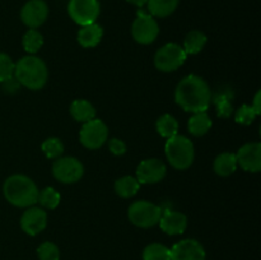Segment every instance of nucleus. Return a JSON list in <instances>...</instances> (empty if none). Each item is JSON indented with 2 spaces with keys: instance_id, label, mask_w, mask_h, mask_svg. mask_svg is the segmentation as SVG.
I'll return each mask as SVG.
<instances>
[{
  "instance_id": "obj_28",
  "label": "nucleus",
  "mask_w": 261,
  "mask_h": 260,
  "mask_svg": "<svg viewBox=\"0 0 261 260\" xmlns=\"http://www.w3.org/2000/svg\"><path fill=\"white\" fill-rule=\"evenodd\" d=\"M38 203L46 209H55L60 204V194L51 186L43 189L38 193Z\"/></svg>"
},
{
  "instance_id": "obj_11",
  "label": "nucleus",
  "mask_w": 261,
  "mask_h": 260,
  "mask_svg": "<svg viewBox=\"0 0 261 260\" xmlns=\"http://www.w3.org/2000/svg\"><path fill=\"white\" fill-rule=\"evenodd\" d=\"M170 260H205L206 254L203 245L194 239H185L176 242L170 249Z\"/></svg>"
},
{
  "instance_id": "obj_33",
  "label": "nucleus",
  "mask_w": 261,
  "mask_h": 260,
  "mask_svg": "<svg viewBox=\"0 0 261 260\" xmlns=\"http://www.w3.org/2000/svg\"><path fill=\"white\" fill-rule=\"evenodd\" d=\"M109 149L112 154L115 155H122L126 153V144L122 140L114 138L109 142Z\"/></svg>"
},
{
  "instance_id": "obj_20",
  "label": "nucleus",
  "mask_w": 261,
  "mask_h": 260,
  "mask_svg": "<svg viewBox=\"0 0 261 260\" xmlns=\"http://www.w3.org/2000/svg\"><path fill=\"white\" fill-rule=\"evenodd\" d=\"M70 114L74 120L81 122H87L96 119V110H94L93 105L86 99H75L70 106Z\"/></svg>"
},
{
  "instance_id": "obj_30",
  "label": "nucleus",
  "mask_w": 261,
  "mask_h": 260,
  "mask_svg": "<svg viewBox=\"0 0 261 260\" xmlns=\"http://www.w3.org/2000/svg\"><path fill=\"white\" fill-rule=\"evenodd\" d=\"M37 256L40 260H60V250L54 242H42L37 247Z\"/></svg>"
},
{
  "instance_id": "obj_5",
  "label": "nucleus",
  "mask_w": 261,
  "mask_h": 260,
  "mask_svg": "<svg viewBox=\"0 0 261 260\" xmlns=\"http://www.w3.org/2000/svg\"><path fill=\"white\" fill-rule=\"evenodd\" d=\"M162 212L160 205H155L147 200H138L129 206L127 216L134 226L139 228H150L158 224Z\"/></svg>"
},
{
  "instance_id": "obj_3",
  "label": "nucleus",
  "mask_w": 261,
  "mask_h": 260,
  "mask_svg": "<svg viewBox=\"0 0 261 260\" xmlns=\"http://www.w3.org/2000/svg\"><path fill=\"white\" fill-rule=\"evenodd\" d=\"M14 76L20 86L37 91L43 88L48 78V70L45 61L37 56H24L15 64Z\"/></svg>"
},
{
  "instance_id": "obj_14",
  "label": "nucleus",
  "mask_w": 261,
  "mask_h": 260,
  "mask_svg": "<svg viewBox=\"0 0 261 260\" xmlns=\"http://www.w3.org/2000/svg\"><path fill=\"white\" fill-rule=\"evenodd\" d=\"M237 166L247 172H259L261 170V144L246 143L236 154Z\"/></svg>"
},
{
  "instance_id": "obj_27",
  "label": "nucleus",
  "mask_w": 261,
  "mask_h": 260,
  "mask_svg": "<svg viewBox=\"0 0 261 260\" xmlns=\"http://www.w3.org/2000/svg\"><path fill=\"white\" fill-rule=\"evenodd\" d=\"M232 93H218L214 97V103L217 106V114L222 119H228L231 117L232 112H233V106H232Z\"/></svg>"
},
{
  "instance_id": "obj_15",
  "label": "nucleus",
  "mask_w": 261,
  "mask_h": 260,
  "mask_svg": "<svg viewBox=\"0 0 261 260\" xmlns=\"http://www.w3.org/2000/svg\"><path fill=\"white\" fill-rule=\"evenodd\" d=\"M47 226V213L42 208L38 206H30L22 214L20 218V227L23 232L30 236H36L41 233Z\"/></svg>"
},
{
  "instance_id": "obj_32",
  "label": "nucleus",
  "mask_w": 261,
  "mask_h": 260,
  "mask_svg": "<svg viewBox=\"0 0 261 260\" xmlns=\"http://www.w3.org/2000/svg\"><path fill=\"white\" fill-rule=\"evenodd\" d=\"M256 112L254 111V109L251 106H249V105H242L236 111L234 119H236V122H239L241 125H251L254 122V120L256 119Z\"/></svg>"
},
{
  "instance_id": "obj_7",
  "label": "nucleus",
  "mask_w": 261,
  "mask_h": 260,
  "mask_svg": "<svg viewBox=\"0 0 261 260\" xmlns=\"http://www.w3.org/2000/svg\"><path fill=\"white\" fill-rule=\"evenodd\" d=\"M158 33H160V27L154 17L143 10H138L137 18L132 25L133 38L140 45H149L154 42Z\"/></svg>"
},
{
  "instance_id": "obj_21",
  "label": "nucleus",
  "mask_w": 261,
  "mask_h": 260,
  "mask_svg": "<svg viewBox=\"0 0 261 260\" xmlns=\"http://www.w3.org/2000/svg\"><path fill=\"white\" fill-rule=\"evenodd\" d=\"M206 38L205 33H203L201 31L194 30L186 35L185 40H184V51L186 53V55H196V54L200 53L201 50L205 46Z\"/></svg>"
},
{
  "instance_id": "obj_23",
  "label": "nucleus",
  "mask_w": 261,
  "mask_h": 260,
  "mask_svg": "<svg viewBox=\"0 0 261 260\" xmlns=\"http://www.w3.org/2000/svg\"><path fill=\"white\" fill-rule=\"evenodd\" d=\"M139 181L137 180V177H133V176H124V177L119 178L115 183V191H116L117 195L124 199H129L134 196L139 191Z\"/></svg>"
},
{
  "instance_id": "obj_9",
  "label": "nucleus",
  "mask_w": 261,
  "mask_h": 260,
  "mask_svg": "<svg viewBox=\"0 0 261 260\" xmlns=\"http://www.w3.org/2000/svg\"><path fill=\"white\" fill-rule=\"evenodd\" d=\"M109 129L106 124L99 119H93L84 122L79 133V140L83 147L88 149H98L106 143Z\"/></svg>"
},
{
  "instance_id": "obj_34",
  "label": "nucleus",
  "mask_w": 261,
  "mask_h": 260,
  "mask_svg": "<svg viewBox=\"0 0 261 260\" xmlns=\"http://www.w3.org/2000/svg\"><path fill=\"white\" fill-rule=\"evenodd\" d=\"M2 87H3V89L7 92V93H15V92L20 88V83L17 81V78L13 75L12 78L2 82Z\"/></svg>"
},
{
  "instance_id": "obj_4",
  "label": "nucleus",
  "mask_w": 261,
  "mask_h": 260,
  "mask_svg": "<svg viewBox=\"0 0 261 260\" xmlns=\"http://www.w3.org/2000/svg\"><path fill=\"white\" fill-rule=\"evenodd\" d=\"M165 153L170 165L176 170H186L195 158L194 144L185 135L176 134L168 138L165 145Z\"/></svg>"
},
{
  "instance_id": "obj_6",
  "label": "nucleus",
  "mask_w": 261,
  "mask_h": 260,
  "mask_svg": "<svg viewBox=\"0 0 261 260\" xmlns=\"http://www.w3.org/2000/svg\"><path fill=\"white\" fill-rule=\"evenodd\" d=\"M186 53L177 43H167L155 53L154 65L158 70L171 73L177 70L186 61Z\"/></svg>"
},
{
  "instance_id": "obj_10",
  "label": "nucleus",
  "mask_w": 261,
  "mask_h": 260,
  "mask_svg": "<svg viewBox=\"0 0 261 260\" xmlns=\"http://www.w3.org/2000/svg\"><path fill=\"white\" fill-rule=\"evenodd\" d=\"M84 168L79 160L74 157H59L53 165V175L63 184H74L83 176Z\"/></svg>"
},
{
  "instance_id": "obj_19",
  "label": "nucleus",
  "mask_w": 261,
  "mask_h": 260,
  "mask_svg": "<svg viewBox=\"0 0 261 260\" xmlns=\"http://www.w3.org/2000/svg\"><path fill=\"white\" fill-rule=\"evenodd\" d=\"M189 132L194 135V137H203L206 133L211 130L212 127V120L208 112H195L193 116L189 120Z\"/></svg>"
},
{
  "instance_id": "obj_29",
  "label": "nucleus",
  "mask_w": 261,
  "mask_h": 260,
  "mask_svg": "<svg viewBox=\"0 0 261 260\" xmlns=\"http://www.w3.org/2000/svg\"><path fill=\"white\" fill-rule=\"evenodd\" d=\"M43 154L50 160H56L64 153V144L59 138H48L41 145Z\"/></svg>"
},
{
  "instance_id": "obj_8",
  "label": "nucleus",
  "mask_w": 261,
  "mask_h": 260,
  "mask_svg": "<svg viewBox=\"0 0 261 260\" xmlns=\"http://www.w3.org/2000/svg\"><path fill=\"white\" fill-rule=\"evenodd\" d=\"M68 13L71 19L79 25L96 23L101 7L98 0H70L68 4Z\"/></svg>"
},
{
  "instance_id": "obj_18",
  "label": "nucleus",
  "mask_w": 261,
  "mask_h": 260,
  "mask_svg": "<svg viewBox=\"0 0 261 260\" xmlns=\"http://www.w3.org/2000/svg\"><path fill=\"white\" fill-rule=\"evenodd\" d=\"M213 168L214 172L218 176H222V177H227V176L232 175L237 168L236 154L229 152L221 153V154L217 155V158L214 160Z\"/></svg>"
},
{
  "instance_id": "obj_12",
  "label": "nucleus",
  "mask_w": 261,
  "mask_h": 260,
  "mask_svg": "<svg viewBox=\"0 0 261 260\" xmlns=\"http://www.w3.org/2000/svg\"><path fill=\"white\" fill-rule=\"evenodd\" d=\"M48 17V7L43 0H30L20 10V19L27 27L36 30L42 25Z\"/></svg>"
},
{
  "instance_id": "obj_13",
  "label": "nucleus",
  "mask_w": 261,
  "mask_h": 260,
  "mask_svg": "<svg viewBox=\"0 0 261 260\" xmlns=\"http://www.w3.org/2000/svg\"><path fill=\"white\" fill-rule=\"evenodd\" d=\"M167 168L161 160L148 158L142 161L137 168V180L139 184H155L165 178Z\"/></svg>"
},
{
  "instance_id": "obj_2",
  "label": "nucleus",
  "mask_w": 261,
  "mask_h": 260,
  "mask_svg": "<svg viewBox=\"0 0 261 260\" xmlns=\"http://www.w3.org/2000/svg\"><path fill=\"white\" fill-rule=\"evenodd\" d=\"M37 185L24 175H13L4 181L3 194L7 201L18 208H30L37 203Z\"/></svg>"
},
{
  "instance_id": "obj_35",
  "label": "nucleus",
  "mask_w": 261,
  "mask_h": 260,
  "mask_svg": "<svg viewBox=\"0 0 261 260\" xmlns=\"http://www.w3.org/2000/svg\"><path fill=\"white\" fill-rule=\"evenodd\" d=\"M251 107L254 109V111L256 112V115L261 114V92L257 91L256 94H255L254 103L251 105Z\"/></svg>"
},
{
  "instance_id": "obj_16",
  "label": "nucleus",
  "mask_w": 261,
  "mask_h": 260,
  "mask_svg": "<svg viewBox=\"0 0 261 260\" xmlns=\"http://www.w3.org/2000/svg\"><path fill=\"white\" fill-rule=\"evenodd\" d=\"M158 223L165 233L175 236V235H181L185 232L186 227H188V218L181 212L167 209V211L162 212V216H161Z\"/></svg>"
},
{
  "instance_id": "obj_31",
  "label": "nucleus",
  "mask_w": 261,
  "mask_h": 260,
  "mask_svg": "<svg viewBox=\"0 0 261 260\" xmlns=\"http://www.w3.org/2000/svg\"><path fill=\"white\" fill-rule=\"evenodd\" d=\"M15 64L9 55L0 53V83L14 75Z\"/></svg>"
},
{
  "instance_id": "obj_36",
  "label": "nucleus",
  "mask_w": 261,
  "mask_h": 260,
  "mask_svg": "<svg viewBox=\"0 0 261 260\" xmlns=\"http://www.w3.org/2000/svg\"><path fill=\"white\" fill-rule=\"evenodd\" d=\"M127 2H129V3H132L133 5H135V7H138V8H142L143 5H145V4H147V2H148V0H127Z\"/></svg>"
},
{
  "instance_id": "obj_1",
  "label": "nucleus",
  "mask_w": 261,
  "mask_h": 260,
  "mask_svg": "<svg viewBox=\"0 0 261 260\" xmlns=\"http://www.w3.org/2000/svg\"><path fill=\"white\" fill-rule=\"evenodd\" d=\"M176 103L188 112H203L206 111L211 105L212 92L208 83L198 75L185 76L175 92Z\"/></svg>"
},
{
  "instance_id": "obj_24",
  "label": "nucleus",
  "mask_w": 261,
  "mask_h": 260,
  "mask_svg": "<svg viewBox=\"0 0 261 260\" xmlns=\"http://www.w3.org/2000/svg\"><path fill=\"white\" fill-rule=\"evenodd\" d=\"M155 127H157V132L160 133L161 137L167 138L168 139V138H172L173 135L177 134L178 122L172 115L165 114L157 120Z\"/></svg>"
},
{
  "instance_id": "obj_26",
  "label": "nucleus",
  "mask_w": 261,
  "mask_h": 260,
  "mask_svg": "<svg viewBox=\"0 0 261 260\" xmlns=\"http://www.w3.org/2000/svg\"><path fill=\"white\" fill-rule=\"evenodd\" d=\"M22 43L23 47H24V50L27 51V53L36 54L41 47H42L43 37L37 30L31 28V30H28L27 32L24 33V36H23Z\"/></svg>"
},
{
  "instance_id": "obj_25",
  "label": "nucleus",
  "mask_w": 261,
  "mask_h": 260,
  "mask_svg": "<svg viewBox=\"0 0 261 260\" xmlns=\"http://www.w3.org/2000/svg\"><path fill=\"white\" fill-rule=\"evenodd\" d=\"M170 249L162 244H149L143 251V260H170Z\"/></svg>"
},
{
  "instance_id": "obj_17",
  "label": "nucleus",
  "mask_w": 261,
  "mask_h": 260,
  "mask_svg": "<svg viewBox=\"0 0 261 260\" xmlns=\"http://www.w3.org/2000/svg\"><path fill=\"white\" fill-rule=\"evenodd\" d=\"M103 37V28L97 23L83 25L78 32V42L82 47H96Z\"/></svg>"
},
{
  "instance_id": "obj_22",
  "label": "nucleus",
  "mask_w": 261,
  "mask_h": 260,
  "mask_svg": "<svg viewBox=\"0 0 261 260\" xmlns=\"http://www.w3.org/2000/svg\"><path fill=\"white\" fill-rule=\"evenodd\" d=\"M180 0H148V10L150 15L157 18H166L172 14L178 7Z\"/></svg>"
}]
</instances>
